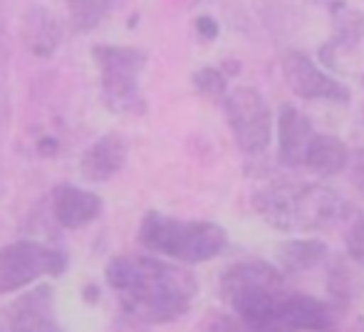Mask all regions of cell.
I'll return each instance as SVG.
<instances>
[{"label": "cell", "instance_id": "7c38bea8", "mask_svg": "<svg viewBox=\"0 0 364 332\" xmlns=\"http://www.w3.org/2000/svg\"><path fill=\"white\" fill-rule=\"evenodd\" d=\"M127 141L119 134H105L80 159V173L90 183H105L114 178L127 164Z\"/></svg>", "mask_w": 364, "mask_h": 332}, {"label": "cell", "instance_id": "9c48e42d", "mask_svg": "<svg viewBox=\"0 0 364 332\" xmlns=\"http://www.w3.org/2000/svg\"><path fill=\"white\" fill-rule=\"evenodd\" d=\"M0 332H63L55 310V293L50 285L25 290L3 310Z\"/></svg>", "mask_w": 364, "mask_h": 332}, {"label": "cell", "instance_id": "d6986e66", "mask_svg": "<svg viewBox=\"0 0 364 332\" xmlns=\"http://www.w3.org/2000/svg\"><path fill=\"white\" fill-rule=\"evenodd\" d=\"M193 87L208 100H223L228 92V77L218 68H201L193 73Z\"/></svg>", "mask_w": 364, "mask_h": 332}, {"label": "cell", "instance_id": "5b68a950", "mask_svg": "<svg viewBox=\"0 0 364 332\" xmlns=\"http://www.w3.org/2000/svg\"><path fill=\"white\" fill-rule=\"evenodd\" d=\"M102 75V102L114 114H144L146 102L139 92V75L146 68V53L119 45H97L92 50Z\"/></svg>", "mask_w": 364, "mask_h": 332}, {"label": "cell", "instance_id": "ba28073f", "mask_svg": "<svg viewBox=\"0 0 364 332\" xmlns=\"http://www.w3.org/2000/svg\"><path fill=\"white\" fill-rule=\"evenodd\" d=\"M283 75L292 95H297L300 100H325L337 102V105H347L352 100L350 87H345L340 80L325 73L315 60H310L300 50H290L283 58Z\"/></svg>", "mask_w": 364, "mask_h": 332}, {"label": "cell", "instance_id": "9a60e30c", "mask_svg": "<svg viewBox=\"0 0 364 332\" xmlns=\"http://www.w3.org/2000/svg\"><path fill=\"white\" fill-rule=\"evenodd\" d=\"M23 40L38 58H53L63 43V23L48 8H33L25 15Z\"/></svg>", "mask_w": 364, "mask_h": 332}, {"label": "cell", "instance_id": "52a82bcc", "mask_svg": "<svg viewBox=\"0 0 364 332\" xmlns=\"http://www.w3.org/2000/svg\"><path fill=\"white\" fill-rule=\"evenodd\" d=\"M68 270V255L38 241H15L0 248V295L18 293L40 278H58Z\"/></svg>", "mask_w": 364, "mask_h": 332}, {"label": "cell", "instance_id": "7402d4cb", "mask_svg": "<svg viewBox=\"0 0 364 332\" xmlns=\"http://www.w3.org/2000/svg\"><path fill=\"white\" fill-rule=\"evenodd\" d=\"M347 173H350V181L352 186L357 188V191L364 196V149L355 151V154L350 156V161H347Z\"/></svg>", "mask_w": 364, "mask_h": 332}, {"label": "cell", "instance_id": "30bf717a", "mask_svg": "<svg viewBox=\"0 0 364 332\" xmlns=\"http://www.w3.org/2000/svg\"><path fill=\"white\" fill-rule=\"evenodd\" d=\"M53 213L55 221L63 228L77 231L82 226H90L102 213V198L95 191L73 186V183H60L53 191Z\"/></svg>", "mask_w": 364, "mask_h": 332}, {"label": "cell", "instance_id": "8fae6325", "mask_svg": "<svg viewBox=\"0 0 364 332\" xmlns=\"http://www.w3.org/2000/svg\"><path fill=\"white\" fill-rule=\"evenodd\" d=\"M335 35L320 48V60L325 68H337L340 55L352 53L364 38V13L345 3H335L332 8Z\"/></svg>", "mask_w": 364, "mask_h": 332}, {"label": "cell", "instance_id": "603a6c76", "mask_svg": "<svg viewBox=\"0 0 364 332\" xmlns=\"http://www.w3.org/2000/svg\"><path fill=\"white\" fill-rule=\"evenodd\" d=\"M196 33L206 40L218 38V23L213 18H208V15H201V18H196Z\"/></svg>", "mask_w": 364, "mask_h": 332}, {"label": "cell", "instance_id": "3957f363", "mask_svg": "<svg viewBox=\"0 0 364 332\" xmlns=\"http://www.w3.org/2000/svg\"><path fill=\"white\" fill-rule=\"evenodd\" d=\"M253 208L278 231H325L350 221L352 203L325 183H273L253 196Z\"/></svg>", "mask_w": 364, "mask_h": 332}, {"label": "cell", "instance_id": "6da1fadb", "mask_svg": "<svg viewBox=\"0 0 364 332\" xmlns=\"http://www.w3.org/2000/svg\"><path fill=\"white\" fill-rule=\"evenodd\" d=\"M220 298L235 318L270 332H337L340 308L292 290L268 260H240L220 275Z\"/></svg>", "mask_w": 364, "mask_h": 332}, {"label": "cell", "instance_id": "2e32d148", "mask_svg": "<svg viewBox=\"0 0 364 332\" xmlns=\"http://www.w3.org/2000/svg\"><path fill=\"white\" fill-rule=\"evenodd\" d=\"M330 258V248L320 238H292L278 250V263L285 275L307 273Z\"/></svg>", "mask_w": 364, "mask_h": 332}, {"label": "cell", "instance_id": "4fadbf2b", "mask_svg": "<svg viewBox=\"0 0 364 332\" xmlns=\"http://www.w3.org/2000/svg\"><path fill=\"white\" fill-rule=\"evenodd\" d=\"M312 134V122L302 114L300 109L285 105L280 107L278 114V161L285 168H295L302 164V154H305L307 144H310Z\"/></svg>", "mask_w": 364, "mask_h": 332}, {"label": "cell", "instance_id": "484cf974", "mask_svg": "<svg viewBox=\"0 0 364 332\" xmlns=\"http://www.w3.org/2000/svg\"><path fill=\"white\" fill-rule=\"evenodd\" d=\"M362 119H364V109H362Z\"/></svg>", "mask_w": 364, "mask_h": 332}, {"label": "cell", "instance_id": "ffe728a7", "mask_svg": "<svg viewBox=\"0 0 364 332\" xmlns=\"http://www.w3.org/2000/svg\"><path fill=\"white\" fill-rule=\"evenodd\" d=\"M201 332H270V330L253 328L245 320L235 318L233 313H211L201 323Z\"/></svg>", "mask_w": 364, "mask_h": 332}, {"label": "cell", "instance_id": "8992f818", "mask_svg": "<svg viewBox=\"0 0 364 332\" xmlns=\"http://www.w3.org/2000/svg\"><path fill=\"white\" fill-rule=\"evenodd\" d=\"M220 107L238 149L248 156L263 154L273 136V112L263 95L253 87H235L225 92Z\"/></svg>", "mask_w": 364, "mask_h": 332}, {"label": "cell", "instance_id": "cb8c5ba5", "mask_svg": "<svg viewBox=\"0 0 364 332\" xmlns=\"http://www.w3.org/2000/svg\"><path fill=\"white\" fill-rule=\"evenodd\" d=\"M220 73H223L225 77H230V75H238L240 73V63H235V60H233V63H230V60H225Z\"/></svg>", "mask_w": 364, "mask_h": 332}, {"label": "cell", "instance_id": "ac0fdd59", "mask_svg": "<svg viewBox=\"0 0 364 332\" xmlns=\"http://www.w3.org/2000/svg\"><path fill=\"white\" fill-rule=\"evenodd\" d=\"M327 290H330V303L337 308H345L352 298V275L347 265L340 258L332 260L330 270H327Z\"/></svg>", "mask_w": 364, "mask_h": 332}, {"label": "cell", "instance_id": "5bb4252c", "mask_svg": "<svg viewBox=\"0 0 364 332\" xmlns=\"http://www.w3.org/2000/svg\"><path fill=\"white\" fill-rule=\"evenodd\" d=\"M347 161H350V151L345 141L337 139L335 134H312L302 154V166L322 178L342 173L347 168Z\"/></svg>", "mask_w": 364, "mask_h": 332}, {"label": "cell", "instance_id": "7a4b0ae2", "mask_svg": "<svg viewBox=\"0 0 364 332\" xmlns=\"http://www.w3.org/2000/svg\"><path fill=\"white\" fill-rule=\"evenodd\" d=\"M105 275L122 313L139 325L173 323L191 310L198 293L191 270L151 255H117Z\"/></svg>", "mask_w": 364, "mask_h": 332}, {"label": "cell", "instance_id": "277c9868", "mask_svg": "<svg viewBox=\"0 0 364 332\" xmlns=\"http://www.w3.org/2000/svg\"><path fill=\"white\" fill-rule=\"evenodd\" d=\"M139 243L151 253L178 263H206L228 250V233L213 221L173 218L149 211L139 223Z\"/></svg>", "mask_w": 364, "mask_h": 332}, {"label": "cell", "instance_id": "e0dca14e", "mask_svg": "<svg viewBox=\"0 0 364 332\" xmlns=\"http://www.w3.org/2000/svg\"><path fill=\"white\" fill-rule=\"evenodd\" d=\"M70 8V25L77 33H90L109 13L112 0H65Z\"/></svg>", "mask_w": 364, "mask_h": 332}, {"label": "cell", "instance_id": "d4e9b609", "mask_svg": "<svg viewBox=\"0 0 364 332\" xmlns=\"http://www.w3.org/2000/svg\"><path fill=\"white\" fill-rule=\"evenodd\" d=\"M362 85H364V75H362Z\"/></svg>", "mask_w": 364, "mask_h": 332}, {"label": "cell", "instance_id": "44dd1931", "mask_svg": "<svg viewBox=\"0 0 364 332\" xmlns=\"http://www.w3.org/2000/svg\"><path fill=\"white\" fill-rule=\"evenodd\" d=\"M345 246H347V255H350L357 265H364V213L352 218L350 228H347V236H345Z\"/></svg>", "mask_w": 364, "mask_h": 332}]
</instances>
